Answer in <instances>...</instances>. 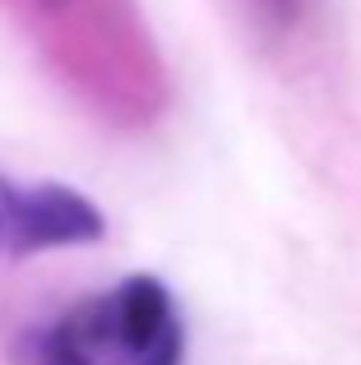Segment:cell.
<instances>
[{
    "label": "cell",
    "mask_w": 361,
    "mask_h": 365,
    "mask_svg": "<svg viewBox=\"0 0 361 365\" xmlns=\"http://www.w3.org/2000/svg\"><path fill=\"white\" fill-rule=\"evenodd\" d=\"M107 222L88 195L70 185H14L0 180V241L14 245V255L61 245H93L102 241Z\"/></svg>",
    "instance_id": "6da1fadb"
},
{
    "label": "cell",
    "mask_w": 361,
    "mask_h": 365,
    "mask_svg": "<svg viewBox=\"0 0 361 365\" xmlns=\"http://www.w3.org/2000/svg\"><path fill=\"white\" fill-rule=\"evenodd\" d=\"M269 5H273V9H278V14H283V19H288V14H292V9H297V0H269Z\"/></svg>",
    "instance_id": "7a4b0ae2"
}]
</instances>
